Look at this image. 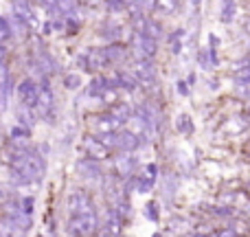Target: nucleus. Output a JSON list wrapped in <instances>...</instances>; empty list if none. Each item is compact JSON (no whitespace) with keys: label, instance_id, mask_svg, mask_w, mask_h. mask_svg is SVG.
Listing matches in <instances>:
<instances>
[{"label":"nucleus","instance_id":"20e7f679","mask_svg":"<svg viewBox=\"0 0 250 237\" xmlns=\"http://www.w3.org/2000/svg\"><path fill=\"white\" fill-rule=\"evenodd\" d=\"M132 75L136 77V82L141 86H154L156 84V68L151 64V60L147 57H136V62L132 64Z\"/></svg>","mask_w":250,"mask_h":237},{"label":"nucleus","instance_id":"f8f14e48","mask_svg":"<svg viewBox=\"0 0 250 237\" xmlns=\"http://www.w3.org/2000/svg\"><path fill=\"white\" fill-rule=\"evenodd\" d=\"M123 224H125V217L121 213H117L114 209H108V215H105V235H121L123 233Z\"/></svg>","mask_w":250,"mask_h":237},{"label":"nucleus","instance_id":"9b49d317","mask_svg":"<svg viewBox=\"0 0 250 237\" xmlns=\"http://www.w3.org/2000/svg\"><path fill=\"white\" fill-rule=\"evenodd\" d=\"M77 172L82 173L83 178L88 180H99L101 178V167H99V160H92V158H82L77 160Z\"/></svg>","mask_w":250,"mask_h":237},{"label":"nucleus","instance_id":"5701e85b","mask_svg":"<svg viewBox=\"0 0 250 237\" xmlns=\"http://www.w3.org/2000/svg\"><path fill=\"white\" fill-rule=\"evenodd\" d=\"M9 35H11V31H9V22L4 20V18H0V42L7 40Z\"/></svg>","mask_w":250,"mask_h":237},{"label":"nucleus","instance_id":"9d476101","mask_svg":"<svg viewBox=\"0 0 250 237\" xmlns=\"http://www.w3.org/2000/svg\"><path fill=\"white\" fill-rule=\"evenodd\" d=\"M129 154H132V151H119V154L114 156V173H117L119 178H129L136 172V160Z\"/></svg>","mask_w":250,"mask_h":237},{"label":"nucleus","instance_id":"bb28decb","mask_svg":"<svg viewBox=\"0 0 250 237\" xmlns=\"http://www.w3.org/2000/svg\"><path fill=\"white\" fill-rule=\"evenodd\" d=\"M191 4H195V7H200V0H189Z\"/></svg>","mask_w":250,"mask_h":237},{"label":"nucleus","instance_id":"6ab92c4d","mask_svg":"<svg viewBox=\"0 0 250 237\" xmlns=\"http://www.w3.org/2000/svg\"><path fill=\"white\" fill-rule=\"evenodd\" d=\"M235 18V2L233 0H222V20L230 22Z\"/></svg>","mask_w":250,"mask_h":237},{"label":"nucleus","instance_id":"ddd939ff","mask_svg":"<svg viewBox=\"0 0 250 237\" xmlns=\"http://www.w3.org/2000/svg\"><path fill=\"white\" fill-rule=\"evenodd\" d=\"M110 84H112L114 88H123V90H136V86H138L132 70H117L114 77L110 79Z\"/></svg>","mask_w":250,"mask_h":237},{"label":"nucleus","instance_id":"f257e3e1","mask_svg":"<svg viewBox=\"0 0 250 237\" xmlns=\"http://www.w3.org/2000/svg\"><path fill=\"white\" fill-rule=\"evenodd\" d=\"M99 231V217L97 211L90 213H73L68 220V233L70 235H92Z\"/></svg>","mask_w":250,"mask_h":237},{"label":"nucleus","instance_id":"2eb2a0df","mask_svg":"<svg viewBox=\"0 0 250 237\" xmlns=\"http://www.w3.org/2000/svg\"><path fill=\"white\" fill-rule=\"evenodd\" d=\"M108 86H112V84H110V79L104 77V75H97V77L90 82V86H88V95L95 97V99H101V95H104V90Z\"/></svg>","mask_w":250,"mask_h":237},{"label":"nucleus","instance_id":"393cba45","mask_svg":"<svg viewBox=\"0 0 250 237\" xmlns=\"http://www.w3.org/2000/svg\"><path fill=\"white\" fill-rule=\"evenodd\" d=\"M147 217H149V220H158V213H156V204L154 202L147 204Z\"/></svg>","mask_w":250,"mask_h":237},{"label":"nucleus","instance_id":"f03ea898","mask_svg":"<svg viewBox=\"0 0 250 237\" xmlns=\"http://www.w3.org/2000/svg\"><path fill=\"white\" fill-rule=\"evenodd\" d=\"M121 128H123V121H119L110 110L90 119V129L95 136H108V134L117 132V129H121Z\"/></svg>","mask_w":250,"mask_h":237},{"label":"nucleus","instance_id":"0eeeda50","mask_svg":"<svg viewBox=\"0 0 250 237\" xmlns=\"http://www.w3.org/2000/svg\"><path fill=\"white\" fill-rule=\"evenodd\" d=\"M83 150H86L88 158H92V160H105L112 156V150L105 145V141L101 136H86Z\"/></svg>","mask_w":250,"mask_h":237},{"label":"nucleus","instance_id":"6e6552de","mask_svg":"<svg viewBox=\"0 0 250 237\" xmlns=\"http://www.w3.org/2000/svg\"><path fill=\"white\" fill-rule=\"evenodd\" d=\"M68 211H70V215L73 213H90V211H95V202H92V198L86 191L75 189L68 195Z\"/></svg>","mask_w":250,"mask_h":237},{"label":"nucleus","instance_id":"412c9836","mask_svg":"<svg viewBox=\"0 0 250 237\" xmlns=\"http://www.w3.org/2000/svg\"><path fill=\"white\" fill-rule=\"evenodd\" d=\"M64 86L68 88V90H75V88H79L82 86V79H79V75H75V73H68L64 77Z\"/></svg>","mask_w":250,"mask_h":237},{"label":"nucleus","instance_id":"4be33fe9","mask_svg":"<svg viewBox=\"0 0 250 237\" xmlns=\"http://www.w3.org/2000/svg\"><path fill=\"white\" fill-rule=\"evenodd\" d=\"M169 44H171V51H173V53H180V46H182V31H176V33L169 38Z\"/></svg>","mask_w":250,"mask_h":237},{"label":"nucleus","instance_id":"a878e982","mask_svg":"<svg viewBox=\"0 0 250 237\" xmlns=\"http://www.w3.org/2000/svg\"><path fill=\"white\" fill-rule=\"evenodd\" d=\"M178 92H182V95H187V88H185V84H178Z\"/></svg>","mask_w":250,"mask_h":237},{"label":"nucleus","instance_id":"aec40b11","mask_svg":"<svg viewBox=\"0 0 250 237\" xmlns=\"http://www.w3.org/2000/svg\"><path fill=\"white\" fill-rule=\"evenodd\" d=\"M176 128L180 134H191V129H193V125H191V119L187 117V114H178L176 119Z\"/></svg>","mask_w":250,"mask_h":237},{"label":"nucleus","instance_id":"39448f33","mask_svg":"<svg viewBox=\"0 0 250 237\" xmlns=\"http://www.w3.org/2000/svg\"><path fill=\"white\" fill-rule=\"evenodd\" d=\"M132 51L136 53V57H147V60H154L156 51H158V40L149 38L145 33H134L132 35Z\"/></svg>","mask_w":250,"mask_h":237},{"label":"nucleus","instance_id":"1a4fd4ad","mask_svg":"<svg viewBox=\"0 0 250 237\" xmlns=\"http://www.w3.org/2000/svg\"><path fill=\"white\" fill-rule=\"evenodd\" d=\"M79 62H82V66L86 70H90V73H97V70L108 66V57H105L104 48H88V51L79 57Z\"/></svg>","mask_w":250,"mask_h":237},{"label":"nucleus","instance_id":"a211bd4d","mask_svg":"<svg viewBox=\"0 0 250 237\" xmlns=\"http://www.w3.org/2000/svg\"><path fill=\"white\" fill-rule=\"evenodd\" d=\"M119 35H121V26H119V24H105V26H101V38L110 40V42H117Z\"/></svg>","mask_w":250,"mask_h":237},{"label":"nucleus","instance_id":"b1692460","mask_svg":"<svg viewBox=\"0 0 250 237\" xmlns=\"http://www.w3.org/2000/svg\"><path fill=\"white\" fill-rule=\"evenodd\" d=\"M108 2V7L112 9V11H123L127 4H125V0H105Z\"/></svg>","mask_w":250,"mask_h":237},{"label":"nucleus","instance_id":"423d86ee","mask_svg":"<svg viewBox=\"0 0 250 237\" xmlns=\"http://www.w3.org/2000/svg\"><path fill=\"white\" fill-rule=\"evenodd\" d=\"M18 101L24 110H35L38 104V84L33 79H22L18 84Z\"/></svg>","mask_w":250,"mask_h":237},{"label":"nucleus","instance_id":"f3484780","mask_svg":"<svg viewBox=\"0 0 250 237\" xmlns=\"http://www.w3.org/2000/svg\"><path fill=\"white\" fill-rule=\"evenodd\" d=\"M132 106H129V104H125V101H114V104L112 106H110V112H112L114 114V117H117L119 121H125V119H127L129 117V114H132Z\"/></svg>","mask_w":250,"mask_h":237},{"label":"nucleus","instance_id":"cd10ccee","mask_svg":"<svg viewBox=\"0 0 250 237\" xmlns=\"http://www.w3.org/2000/svg\"><path fill=\"white\" fill-rule=\"evenodd\" d=\"M129 2H134V0H125V4H129Z\"/></svg>","mask_w":250,"mask_h":237},{"label":"nucleus","instance_id":"4468645a","mask_svg":"<svg viewBox=\"0 0 250 237\" xmlns=\"http://www.w3.org/2000/svg\"><path fill=\"white\" fill-rule=\"evenodd\" d=\"M104 53H105V57H108V64H121V62H125L127 55H129L127 46H123V44H114V42L110 44V46H105Z\"/></svg>","mask_w":250,"mask_h":237},{"label":"nucleus","instance_id":"dca6fc26","mask_svg":"<svg viewBox=\"0 0 250 237\" xmlns=\"http://www.w3.org/2000/svg\"><path fill=\"white\" fill-rule=\"evenodd\" d=\"M176 9H178V0H154L151 11L158 13V16H171Z\"/></svg>","mask_w":250,"mask_h":237},{"label":"nucleus","instance_id":"7ed1b4c3","mask_svg":"<svg viewBox=\"0 0 250 237\" xmlns=\"http://www.w3.org/2000/svg\"><path fill=\"white\" fill-rule=\"evenodd\" d=\"M35 112H38L42 119H53V114H55V95H53L51 86L46 84V79L38 86V104H35Z\"/></svg>","mask_w":250,"mask_h":237}]
</instances>
